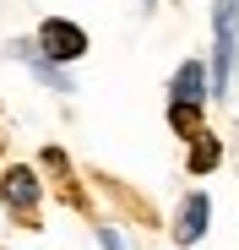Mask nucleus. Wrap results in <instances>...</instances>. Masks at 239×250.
Returning a JSON list of instances; mask_svg holds the SVG:
<instances>
[{
  "instance_id": "nucleus-1",
  "label": "nucleus",
  "mask_w": 239,
  "mask_h": 250,
  "mask_svg": "<svg viewBox=\"0 0 239 250\" xmlns=\"http://www.w3.org/2000/svg\"><path fill=\"white\" fill-rule=\"evenodd\" d=\"M239 65V0H212V98H228Z\"/></svg>"
},
{
  "instance_id": "nucleus-2",
  "label": "nucleus",
  "mask_w": 239,
  "mask_h": 250,
  "mask_svg": "<svg viewBox=\"0 0 239 250\" xmlns=\"http://www.w3.org/2000/svg\"><path fill=\"white\" fill-rule=\"evenodd\" d=\"M38 49H44L55 65H71V60L87 55V33L76 22H65V17H49V22H38Z\"/></svg>"
},
{
  "instance_id": "nucleus-3",
  "label": "nucleus",
  "mask_w": 239,
  "mask_h": 250,
  "mask_svg": "<svg viewBox=\"0 0 239 250\" xmlns=\"http://www.w3.org/2000/svg\"><path fill=\"white\" fill-rule=\"evenodd\" d=\"M38 196H44V185H38V174H33V169L11 163V169L0 174V201H6L17 218H27V223H33V212H38Z\"/></svg>"
},
{
  "instance_id": "nucleus-4",
  "label": "nucleus",
  "mask_w": 239,
  "mask_h": 250,
  "mask_svg": "<svg viewBox=\"0 0 239 250\" xmlns=\"http://www.w3.org/2000/svg\"><path fill=\"white\" fill-rule=\"evenodd\" d=\"M207 223H212V196L207 190H190L174 212V245H201L207 239Z\"/></svg>"
},
{
  "instance_id": "nucleus-5",
  "label": "nucleus",
  "mask_w": 239,
  "mask_h": 250,
  "mask_svg": "<svg viewBox=\"0 0 239 250\" xmlns=\"http://www.w3.org/2000/svg\"><path fill=\"white\" fill-rule=\"evenodd\" d=\"M207 98H212L207 65H201V60H185V65L174 71V82H169V104H196V109H201Z\"/></svg>"
},
{
  "instance_id": "nucleus-6",
  "label": "nucleus",
  "mask_w": 239,
  "mask_h": 250,
  "mask_svg": "<svg viewBox=\"0 0 239 250\" xmlns=\"http://www.w3.org/2000/svg\"><path fill=\"white\" fill-rule=\"evenodd\" d=\"M11 55H17V60H27V65H33V76L44 82V87L71 93V76H65V71H60V65H55L44 49H38V38H17V44H11Z\"/></svg>"
},
{
  "instance_id": "nucleus-7",
  "label": "nucleus",
  "mask_w": 239,
  "mask_h": 250,
  "mask_svg": "<svg viewBox=\"0 0 239 250\" xmlns=\"http://www.w3.org/2000/svg\"><path fill=\"white\" fill-rule=\"evenodd\" d=\"M218 163H223V147H218V136L196 131V136H190V169H196V174H212Z\"/></svg>"
},
{
  "instance_id": "nucleus-8",
  "label": "nucleus",
  "mask_w": 239,
  "mask_h": 250,
  "mask_svg": "<svg viewBox=\"0 0 239 250\" xmlns=\"http://www.w3.org/2000/svg\"><path fill=\"white\" fill-rule=\"evenodd\" d=\"M98 245H103V250H136V245H131L125 234H120V229H109V223L98 229Z\"/></svg>"
},
{
  "instance_id": "nucleus-9",
  "label": "nucleus",
  "mask_w": 239,
  "mask_h": 250,
  "mask_svg": "<svg viewBox=\"0 0 239 250\" xmlns=\"http://www.w3.org/2000/svg\"><path fill=\"white\" fill-rule=\"evenodd\" d=\"M141 6H147V11H152V0H141Z\"/></svg>"
}]
</instances>
